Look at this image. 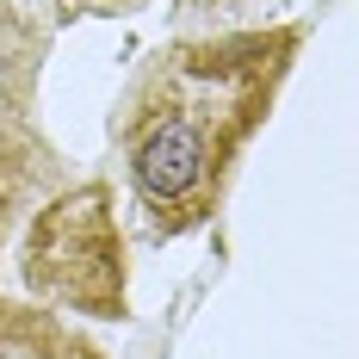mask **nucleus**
<instances>
[{
    "mask_svg": "<svg viewBox=\"0 0 359 359\" xmlns=\"http://www.w3.org/2000/svg\"><path fill=\"white\" fill-rule=\"evenodd\" d=\"M19 285L25 304L56 316L118 323L130 316V260L118 229L111 180H62L19 229Z\"/></svg>",
    "mask_w": 359,
    "mask_h": 359,
    "instance_id": "2",
    "label": "nucleus"
},
{
    "mask_svg": "<svg viewBox=\"0 0 359 359\" xmlns=\"http://www.w3.org/2000/svg\"><path fill=\"white\" fill-rule=\"evenodd\" d=\"M0 359H106L69 316L0 297Z\"/></svg>",
    "mask_w": 359,
    "mask_h": 359,
    "instance_id": "4",
    "label": "nucleus"
},
{
    "mask_svg": "<svg viewBox=\"0 0 359 359\" xmlns=\"http://www.w3.org/2000/svg\"><path fill=\"white\" fill-rule=\"evenodd\" d=\"M304 56V25H223L174 37L130 74L111 111V143L155 242L217 223L248 143Z\"/></svg>",
    "mask_w": 359,
    "mask_h": 359,
    "instance_id": "1",
    "label": "nucleus"
},
{
    "mask_svg": "<svg viewBox=\"0 0 359 359\" xmlns=\"http://www.w3.org/2000/svg\"><path fill=\"white\" fill-rule=\"evenodd\" d=\"M56 19H118V13H137L149 0H50Z\"/></svg>",
    "mask_w": 359,
    "mask_h": 359,
    "instance_id": "5",
    "label": "nucleus"
},
{
    "mask_svg": "<svg viewBox=\"0 0 359 359\" xmlns=\"http://www.w3.org/2000/svg\"><path fill=\"white\" fill-rule=\"evenodd\" d=\"M236 6H248V0H174L180 19H205V13H236Z\"/></svg>",
    "mask_w": 359,
    "mask_h": 359,
    "instance_id": "6",
    "label": "nucleus"
},
{
    "mask_svg": "<svg viewBox=\"0 0 359 359\" xmlns=\"http://www.w3.org/2000/svg\"><path fill=\"white\" fill-rule=\"evenodd\" d=\"M43 56H50V19H37L25 0H0V118L37 111Z\"/></svg>",
    "mask_w": 359,
    "mask_h": 359,
    "instance_id": "3",
    "label": "nucleus"
}]
</instances>
